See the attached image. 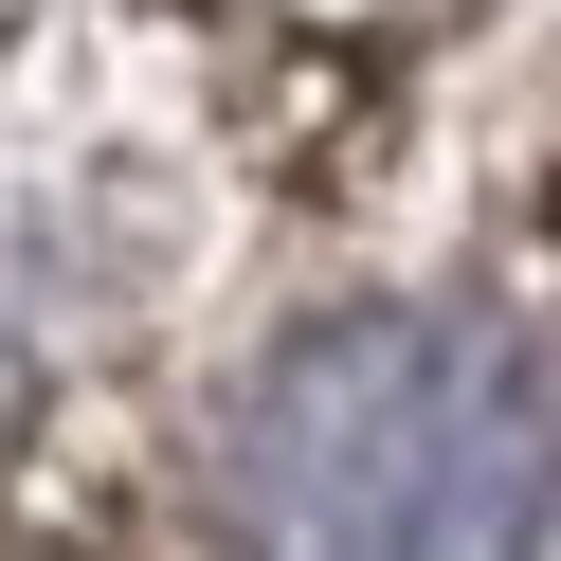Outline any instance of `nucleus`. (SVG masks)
Masks as SVG:
<instances>
[{
  "mask_svg": "<svg viewBox=\"0 0 561 561\" xmlns=\"http://www.w3.org/2000/svg\"><path fill=\"white\" fill-rule=\"evenodd\" d=\"M561 489V363L489 308L308 327L218 416V561H525Z\"/></svg>",
  "mask_w": 561,
  "mask_h": 561,
  "instance_id": "obj_1",
  "label": "nucleus"
}]
</instances>
